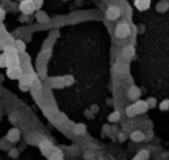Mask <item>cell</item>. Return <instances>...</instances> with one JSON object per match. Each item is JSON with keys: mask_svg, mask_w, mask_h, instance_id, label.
<instances>
[{"mask_svg": "<svg viewBox=\"0 0 169 160\" xmlns=\"http://www.w3.org/2000/svg\"><path fill=\"white\" fill-rule=\"evenodd\" d=\"M8 65H9V58L4 52L0 54V68H5V66H8Z\"/></svg>", "mask_w": 169, "mask_h": 160, "instance_id": "ffe728a7", "label": "cell"}, {"mask_svg": "<svg viewBox=\"0 0 169 160\" xmlns=\"http://www.w3.org/2000/svg\"><path fill=\"white\" fill-rule=\"evenodd\" d=\"M160 110L161 111H165V110H168L169 109V99H165V101H162V102H160Z\"/></svg>", "mask_w": 169, "mask_h": 160, "instance_id": "7402d4cb", "label": "cell"}, {"mask_svg": "<svg viewBox=\"0 0 169 160\" xmlns=\"http://www.w3.org/2000/svg\"><path fill=\"white\" fill-rule=\"evenodd\" d=\"M38 147H40V150H41V152L44 153L45 156H50V152H52L53 150H54V147H53V144L50 143L49 140H42L40 144H38Z\"/></svg>", "mask_w": 169, "mask_h": 160, "instance_id": "8992f818", "label": "cell"}, {"mask_svg": "<svg viewBox=\"0 0 169 160\" xmlns=\"http://www.w3.org/2000/svg\"><path fill=\"white\" fill-rule=\"evenodd\" d=\"M20 11L25 15H31L32 12H35L36 8H37V4L33 2V0H22L20 3Z\"/></svg>", "mask_w": 169, "mask_h": 160, "instance_id": "6da1fadb", "label": "cell"}, {"mask_svg": "<svg viewBox=\"0 0 169 160\" xmlns=\"http://www.w3.org/2000/svg\"><path fill=\"white\" fill-rule=\"evenodd\" d=\"M135 5L138 7L139 11H147L149 8V0H136Z\"/></svg>", "mask_w": 169, "mask_h": 160, "instance_id": "4fadbf2b", "label": "cell"}, {"mask_svg": "<svg viewBox=\"0 0 169 160\" xmlns=\"http://www.w3.org/2000/svg\"><path fill=\"white\" fill-rule=\"evenodd\" d=\"M20 81V85H24V86H32V84H33V75L32 74H22L21 75V78L19 80Z\"/></svg>", "mask_w": 169, "mask_h": 160, "instance_id": "30bf717a", "label": "cell"}, {"mask_svg": "<svg viewBox=\"0 0 169 160\" xmlns=\"http://www.w3.org/2000/svg\"><path fill=\"white\" fill-rule=\"evenodd\" d=\"M107 120H109L110 123H116L120 120V113L118 111V110H115V111H112L109 117H107Z\"/></svg>", "mask_w": 169, "mask_h": 160, "instance_id": "5bb4252c", "label": "cell"}, {"mask_svg": "<svg viewBox=\"0 0 169 160\" xmlns=\"http://www.w3.org/2000/svg\"><path fill=\"white\" fill-rule=\"evenodd\" d=\"M120 15H122V9L119 7H116V5H111L106 12V17L109 20H116Z\"/></svg>", "mask_w": 169, "mask_h": 160, "instance_id": "3957f363", "label": "cell"}, {"mask_svg": "<svg viewBox=\"0 0 169 160\" xmlns=\"http://www.w3.org/2000/svg\"><path fill=\"white\" fill-rule=\"evenodd\" d=\"M5 17V11L3 8H0V20H3Z\"/></svg>", "mask_w": 169, "mask_h": 160, "instance_id": "83f0119b", "label": "cell"}, {"mask_svg": "<svg viewBox=\"0 0 169 160\" xmlns=\"http://www.w3.org/2000/svg\"><path fill=\"white\" fill-rule=\"evenodd\" d=\"M131 29H129V25L127 23H120L116 25L115 28V35L118 38H126L127 36H129Z\"/></svg>", "mask_w": 169, "mask_h": 160, "instance_id": "7a4b0ae2", "label": "cell"}, {"mask_svg": "<svg viewBox=\"0 0 169 160\" xmlns=\"http://www.w3.org/2000/svg\"><path fill=\"white\" fill-rule=\"evenodd\" d=\"M122 56L124 58H132L135 56V48L132 45L126 46L124 49H123V52H122Z\"/></svg>", "mask_w": 169, "mask_h": 160, "instance_id": "8fae6325", "label": "cell"}, {"mask_svg": "<svg viewBox=\"0 0 169 160\" xmlns=\"http://www.w3.org/2000/svg\"><path fill=\"white\" fill-rule=\"evenodd\" d=\"M20 136H21V132L19 128H11L8 131V134H7V140L11 142V143H16V142H19L20 140Z\"/></svg>", "mask_w": 169, "mask_h": 160, "instance_id": "5b68a950", "label": "cell"}, {"mask_svg": "<svg viewBox=\"0 0 169 160\" xmlns=\"http://www.w3.org/2000/svg\"><path fill=\"white\" fill-rule=\"evenodd\" d=\"M169 9V3L168 2H160V3H157L156 4V11L157 12H167V11Z\"/></svg>", "mask_w": 169, "mask_h": 160, "instance_id": "2e32d148", "label": "cell"}, {"mask_svg": "<svg viewBox=\"0 0 169 160\" xmlns=\"http://www.w3.org/2000/svg\"><path fill=\"white\" fill-rule=\"evenodd\" d=\"M127 139V135H126V132H119V134H118V140H120V142H124Z\"/></svg>", "mask_w": 169, "mask_h": 160, "instance_id": "484cf974", "label": "cell"}, {"mask_svg": "<svg viewBox=\"0 0 169 160\" xmlns=\"http://www.w3.org/2000/svg\"><path fill=\"white\" fill-rule=\"evenodd\" d=\"M73 82H74V78H73L71 75H66V77H65V84H66V86L73 85Z\"/></svg>", "mask_w": 169, "mask_h": 160, "instance_id": "d4e9b609", "label": "cell"}, {"mask_svg": "<svg viewBox=\"0 0 169 160\" xmlns=\"http://www.w3.org/2000/svg\"><path fill=\"white\" fill-rule=\"evenodd\" d=\"M53 86L56 89H62V87H65L66 86L65 77H56V78H53Z\"/></svg>", "mask_w": 169, "mask_h": 160, "instance_id": "7c38bea8", "label": "cell"}, {"mask_svg": "<svg viewBox=\"0 0 169 160\" xmlns=\"http://www.w3.org/2000/svg\"><path fill=\"white\" fill-rule=\"evenodd\" d=\"M98 110H99V107L97 106V104H93V106L90 107V111L94 113V114H97V113H98Z\"/></svg>", "mask_w": 169, "mask_h": 160, "instance_id": "4316f807", "label": "cell"}, {"mask_svg": "<svg viewBox=\"0 0 169 160\" xmlns=\"http://www.w3.org/2000/svg\"><path fill=\"white\" fill-rule=\"evenodd\" d=\"M147 103H148V106H149V109H152V107H155V106H156V98H153V97H149V98L147 99Z\"/></svg>", "mask_w": 169, "mask_h": 160, "instance_id": "cb8c5ba5", "label": "cell"}, {"mask_svg": "<svg viewBox=\"0 0 169 160\" xmlns=\"http://www.w3.org/2000/svg\"><path fill=\"white\" fill-rule=\"evenodd\" d=\"M149 159V151L148 150H140L136 153V158L135 160H148Z\"/></svg>", "mask_w": 169, "mask_h": 160, "instance_id": "e0dca14e", "label": "cell"}, {"mask_svg": "<svg viewBox=\"0 0 169 160\" xmlns=\"http://www.w3.org/2000/svg\"><path fill=\"white\" fill-rule=\"evenodd\" d=\"M22 75V71L19 66H12V68H9L7 70V77L11 80H20Z\"/></svg>", "mask_w": 169, "mask_h": 160, "instance_id": "277c9868", "label": "cell"}, {"mask_svg": "<svg viewBox=\"0 0 169 160\" xmlns=\"http://www.w3.org/2000/svg\"><path fill=\"white\" fill-rule=\"evenodd\" d=\"M73 131H74L75 135H83L84 132H86V126L80 123V124H75L74 128H73Z\"/></svg>", "mask_w": 169, "mask_h": 160, "instance_id": "ac0fdd59", "label": "cell"}, {"mask_svg": "<svg viewBox=\"0 0 169 160\" xmlns=\"http://www.w3.org/2000/svg\"><path fill=\"white\" fill-rule=\"evenodd\" d=\"M126 114H127V117H129V118H132V117H135V115H138L136 110H135V107H133V104H129V106H127Z\"/></svg>", "mask_w": 169, "mask_h": 160, "instance_id": "44dd1931", "label": "cell"}, {"mask_svg": "<svg viewBox=\"0 0 169 160\" xmlns=\"http://www.w3.org/2000/svg\"><path fill=\"white\" fill-rule=\"evenodd\" d=\"M133 160H135V159H133Z\"/></svg>", "mask_w": 169, "mask_h": 160, "instance_id": "f546056e", "label": "cell"}, {"mask_svg": "<svg viewBox=\"0 0 169 160\" xmlns=\"http://www.w3.org/2000/svg\"><path fill=\"white\" fill-rule=\"evenodd\" d=\"M128 98L129 99H132V101H138L139 99V97L142 95V91H140V89L139 87H136V86H131L128 89Z\"/></svg>", "mask_w": 169, "mask_h": 160, "instance_id": "9c48e42d", "label": "cell"}, {"mask_svg": "<svg viewBox=\"0 0 169 160\" xmlns=\"http://www.w3.org/2000/svg\"><path fill=\"white\" fill-rule=\"evenodd\" d=\"M133 107H135V110H136V113H138V114L147 113V111H148V109H149L147 101H142V99H138V101L133 103Z\"/></svg>", "mask_w": 169, "mask_h": 160, "instance_id": "52a82bcc", "label": "cell"}, {"mask_svg": "<svg viewBox=\"0 0 169 160\" xmlns=\"http://www.w3.org/2000/svg\"><path fill=\"white\" fill-rule=\"evenodd\" d=\"M8 155L11 156V158H17L19 156V150H17V148H11V150H9V152H8Z\"/></svg>", "mask_w": 169, "mask_h": 160, "instance_id": "603a6c76", "label": "cell"}, {"mask_svg": "<svg viewBox=\"0 0 169 160\" xmlns=\"http://www.w3.org/2000/svg\"><path fill=\"white\" fill-rule=\"evenodd\" d=\"M36 20L38 21V23H48L49 17H48V15L45 13L44 11H38V12L36 13Z\"/></svg>", "mask_w": 169, "mask_h": 160, "instance_id": "9a60e30c", "label": "cell"}, {"mask_svg": "<svg viewBox=\"0 0 169 160\" xmlns=\"http://www.w3.org/2000/svg\"><path fill=\"white\" fill-rule=\"evenodd\" d=\"M129 139H131L132 142H143L145 139V134L142 131V130H133L131 134H129Z\"/></svg>", "mask_w": 169, "mask_h": 160, "instance_id": "ba28073f", "label": "cell"}, {"mask_svg": "<svg viewBox=\"0 0 169 160\" xmlns=\"http://www.w3.org/2000/svg\"><path fill=\"white\" fill-rule=\"evenodd\" d=\"M15 48H16V51H17V53H24L25 52V42L22 40H16Z\"/></svg>", "mask_w": 169, "mask_h": 160, "instance_id": "d6986e66", "label": "cell"}, {"mask_svg": "<svg viewBox=\"0 0 169 160\" xmlns=\"http://www.w3.org/2000/svg\"><path fill=\"white\" fill-rule=\"evenodd\" d=\"M19 87H20V90H22V91H28V89H29L28 86H24V85H19Z\"/></svg>", "mask_w": 169, "mask_h": 160, "instance_id": "f1b7e54d", "label": "cell"}]
</instances>
